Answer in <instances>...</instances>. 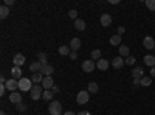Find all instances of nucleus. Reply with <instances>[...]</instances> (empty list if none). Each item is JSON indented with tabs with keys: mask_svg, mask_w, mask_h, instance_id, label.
Masks as SVG:
<instances>
[{
	"mask_svg": "<svg viewBox=\"0 0 155 115\" xmlns=\"http://www.w3.org/2000/svg\"><path fill=\"white\" fill-rule=\"evenodd\" d=\"M44 90H45V89H44L42 86L34 84V86H33V89H31V92H30V95H31V98H33V100H41V98H42V95H44Z\"/></svg>",
	"mask_w": 155,
	"mask_h": 115,
	"instance_id": "nucleus-1",
	"label": "nucleus"
},
{
	"mask_svg": "<svg viewBox=\"0 0 155 115\" xmlns=\"http://www.w3.org/2000/svg\"><path fill=\"white\" fill-rule=\"evenodd\" d=\"M19 89H20L22 92H31V89H33V81L28 79V78L19 79Z\"/></svg>",
	"mask_w": 155,
	"mask_h": 115,
	"instance_id": "nucleus-2",
	"label": "nucleus"
},
{
	"mask_svg": "<svg viewBox=\"0 0 155 115\" xmlns=\"http://www.w3.org/2000/svg\"><path fill=\"white\" fill-rule=\"evenodd\" d=\"M48 112L51 115H61L62 113V104L59 101H51L50 106H48Z\"/></svg>",
	"mask_w": 155,
	"mask_h": 115,
	"instance_id": "nucleus-3",
	"label": "nucleus"
},
{
	"mask_svg": "<svg viewBox=\"0 0 155 115\" xmlns=\"http://www.w3.org/2000/svg\"><path fill=\"white\" fill-rule=\"evenodd\" d=\"M88 100H90V92H88V90H81L79 93L76 95L78 104H87Z\"/></svg>",
	"mask_w": 155,
	"mask_h": 115,
	"instance_id": "nucleus-4",
	"label": "nucleus"
},
{
	"mask_svg": "<svg viewBox=\"0 0 155 115\" xmlns=\"http://www.w3.org/2000/svg\"><path fill=\"white\" fill-rule=\"evenodd\" d=\"M95 67H96V62H95L93 59H87V61L82 62V70H84L85 73H92V72L95 70Z\"/></svg>",
	"mask_w": 155,
	"mask_h": 115,
	"instance_id": "nucleus-5",
	"label": "nucleus"
},
{
	"mask_svg": "<svg viewBox=\"0 0 155 115\" xmlns=\"http://www.w3.org/2000/svg\"><path fill=\"white\" fill-rule=\"evenodd\" d=\"M6 89H8V90L12 93V92H16L17 90V89H19V81L17 79H14V78H9L8 81H6Z\"/></svg>",
	"mask_w": 155,
	"mask_h": 115,
	"instance_id": "nucleus-6",
	"label": "nucleus"
},
{
	"mask_svg": "<svg viewBox=\"0 0 155 115\" xmlns=\"http://www.w3.org/2000/svg\"><path fill=\"white\" fill-rule=\"evenodd\" d=\"M41 86L45 89V90H51V89L54 87V81H53V78H51V76H45Z\"/></svg>",
	"mask_w": 155,
	"mask_h": 115,
	"instance_id": "nucleus-7",
	"label": "nucleus"
},
{
	"mask_svg": "<svg viewBox=\"0 0 155 115\" xmlns=\"http://www.w3.org/2000/svg\"><path fill=\"white\" fill-rule=\"evenodd\" d=\"M143 45L146 47V50H153L155 48V41L152 36H146L143 39Z\"/></svg>",
	"mask_w": 155,
	"mask_h": 115,
	"instance_id": "nucleus-8",
	"label": "nucleus"
},
{
	"mask_svg": "<svg viewBox=\"0 0 155 115\" xmlns=\"http://www.w3.org/2000/svg\"><path fill=\"white\" fill-rule=\"evenodd\" d=\"M12 62H14L16 67H22L23 64H25V56H23L22 53H17V55L14 56V59H12Z\"/></svg>",
	"mask_w": 155,
	"mask_h": 115,
	"instance_id": "nucleus-9",
	"label": "nucleus"
},
{
	"mask_svg": "<svg viewBox=\"0 0 155 115\" xmlns=\"http://www.w3.org/2000/svg\"><path fill=\"white\" fill-rule=\"evenodd\" d=\"M124 64H126V61H124L121 56H116V58H113V59H112V66H113L115 69H121V67L124 66Z\"/></svg>",
	"mask_w": 155,
	"mask_h": 115,
	"instance_id": "nucleus-10",
	"label": "nucleus"
},
{
	"mask_svg": "<svg viewBox=\"0 0 155 115\" xmlns=\"http://www.w3.org/2000/svg\"><path fill=\"white\" fill-rule=\"evenodd\" d=\"M9 101H11V103H14V104H20L22 103V95L19 92H12L9 95Z\"/></svg>",
	"mask_w": 155,
	"mask_h": 115,
	"instance_id": "nucleus-11",
	"label": "nucleus"
},
{
	"mask_svg": "<svg viewBox=\"0 0 155 115\" xmlns=\"http://www.w3.org/2000/svg\"><path fill=\"white\" fill-rule=\"evenodd\" d=\"M96 69H99V70H107V69H109V61L104 59V58H101L99 61H96Z\"/></svg>",
	"mask_w": 155,
	"mask_h": 115,
	"instance_id": "nucleus-12",
	"label": "nucleus"
},
{
	"mask_svg": "<svg viewBox=\"0 0 155 115\" xmlns=\"http://www.w3.org/2000/svg\"><path fill=\"white\" fill-rule=\"evenodd\" d=\"M11 75H12V78L17 79V81H19V79H22V69L14 66V67L11 69Z\"/></svg>",
	"mask_w": 155,
	"mask_h": 115,
	"instance_id": "nucleus-13",
	"label": "nucleus"
},
{
	"mask_svg": "<svg viewBox=\"0 0 155 115\" xmlns=\"http://www.w3.org/2000/svg\"><path fill=\"white\" fill-rule=\"evenodd\" d=\"M132 76H134V78H143V76H144V70H143V67H135L134 70H132Z\"/></svg>",
	"mask_w": 155,
	"mask_h": 115,
	"instance_id": "nucleus-14",
	"label": "nucleus"
},
{
	"mask_svg": "<svg viewBox=\"0 0 155 115\" xmlns=\"http://www.w3.org/2000/svg\"><path fill=\"white\" fill-rule=\"evenodd\" d=\"M99 20H101L102 27H109V25L112 23V16H110V14H102Z\"/></svg>",
	"mask_w": 155,
	"mask_h": 115,
	"instance_id": "nucleus-15",
	"label": "nucleus"
},
{
	"mask_svg": "<svg viewBox=\"0 0 155 115\" xmlns=\"http://www.w3.org/2000/svg\"><path fill=\"white\" fill-rule=\"evenodd\" d=\"M81 47V39L79 37H73L71 42H70V48H71V52H76L78 48Z\"/></svg>",
	"mask_w": 155,
	"mask_h": 115,
	"instance_id": "nucleus-16",
	"label": "nucleus"
},
{
	"mask_svg": "<svg viewBox=\"0 0 155 115\" xmlns=\"http://www.w3.org/2000/svg\"><path fill=\"white\" fill-rule=\"evenodd\" d=\"M42 64L39 62V61H36V62H33L31 66H30V70L33 72V73H41V70H42Z\"/></svg>",
	"mask_w": 155,
	"mask_h": 115,
	"instance_id": "nucleus-17",
	"label": "nucleus"
},
{
	"mask_svg": "<svg viewBox=\"0 0 155 115\" xmlns=\"http://www.w3.org/2000/svg\"><path fill=\"white\" fill-rule=\"evenodd\" d=\"M144 62H146V66L147 67H155V56L153 55H146L144 56Z\"/></svg>",
	"mask_w": 155,
	"mask_h": 115,
	"instance_id": "nucleus-18",
	"label": "nucleus"
},
{
	"mask_svg": "<svg viewBox=\"0 0 155 115\" xmlns=\"http://www.w3.org/2000/svg\"><path fill=\"white\" fill-rule=\"evenodd\" d=\"M53 72H54V69L51 67V66H48V64H47V66H44V67H42V70H41V73H42L44 76H50V75H53Z\"/></svg>",
	"mask_w": 155,
	"mask_h": 115,
	"instance_id": "nucleus-19",
	"label": "nucleus"
},
{
	"mask_svg": "<svg viewBox=\"0 0 155 115\" xmlns=\"http://www.w3.org/2000/svg\"><path fill=\"white\" fill-rule=\"evenodd\" d=\"M74 28H76L78 31H84V30H85V22H84L82 19L74 20Z\"/></svg>",
	"mask_w": 155,
	"mask_h": 115,
	"instance_id": "nucleus-20",
	"label": "nucleus"
},
{
	"mask_svg": "<svg viewBox=\"0 0 155 115\" xmlns=\"http://www.w3.org/2000/svg\"><path fill=\"white\" fill-rule=\"evenodd\" d=\"M44 78H45V76H44L42 73H34V75L31 76V81H33L34 84H39V83H41V84H42V81H44Z\"/></svg>",
	"mask_w": 155,
	"mask_h": 115,
	"instance_id": "nucleus-21",
	"label": "nucleus"
},
{
	"mask_svg": "<svg viewBox=\"0 0 155 115\" xmlns=\"http://www.w3.org/2000/svg\"><path fill=\"white\" fill-rule=\"evenodd\" d=\"M110 45L116 47V45H121V36L120 34H113L110 37Z\"/></svg>",
	"mask_w": 155,
	"mask_h": 115,
	"instance_id": "nucleus-22",
	"label": "nucleus"
},
{
	"mask_svg": "<svg viewBox=\"0 0 155 115\" xmlns=\"http://www.w3.org/2000/svg\"><path fill=\"white\" fill-rule=\"evenodd\" d=\"M70 50H71V48H70L68 45H61V47H59V55H62V56H67V55H68V56H70V53H71Z\"/></svg>",
	"mask_w": 155,
	"mask_h": 115,
	"instance_id": "nucleus-23",
	"label": "nucleus"
},
{
	"mask_svg": "<svg viewBox=\"0 0 155 115\" xmlns=\"http://www.w3.org/2000/svg\"><path fill=\"white\" fill-rule=\"evenodd\" d=\"M118 52H120V56L121 58H129V56H130V55H129V47L127 45H120V50H118Z\"/></svg>",
	"mask_w": 155,
	"mask_h": 115,
	"instance_id": "nucleus-24",
	"label": "nucleus"
},
{
	"mask_svg": "<svg viewBox=\"0 0 155 115\" xmlns=\"http://www.w3.org/2000/svg\"><path fill=\"white\" fill-rule=\"evenodd\" d=\"M8 16H9V8L5 6V5H2V6H0V17H2V19H6Z\"/></svg>",
	"mask_w": 155,
	"mask_h": 115,
	"instance_id": "nucleus-25",
	"label": "nucleus"
},
{
	"mask_svg": "<svg viewBox=\"0 0 155 115\" xmlns=\"http://www.w3.org/2000/svg\"><path fill=\"white\" fill-rule=\"evenodd\" d=\"M150 84H152V78H150V76H143V78H141V84H140V86L147 87V86H150Z\"/></svg>",
	"mask_w": 155,
	"mask_h": 115,
	"instance_id": "nucleus-26",
	"label": "nucleus"
},
{
	"mask_svg": "<svg viewBox=\"0 0 155 115\" xmlns=\"http://www.w3.org/2000/svg\"><path fill=\"white\" fill-rule=\"evenodd\" d=\"M37 58H39V62H41L42 64V66H47V53H44V52H41V53H39L37 55Z\"/></svg>",
	"mask_w": 155,
	"mask_h": 115,
	"instance_id": "nucleus-27",
	"label": "nucleus"
},
{
	"mask_svg": "<svg viewBox=\"0 0 155 115\" xmlns=\"http://www.w3.org/2000/svg\"><path fill=\"white\" fill-rule=\"evenodd\" d=\"M87 87H88L87 90H88L90 93H96V92H98V84H96V83H90Z\"/></svg>",
	"mask_w": 155,
	"mask_h": 115,
	"instance_id": "nucleus-28",
	"label": "nucleus"
},
{
	"mask_svg": "<svg viewBox=\"0 0 155 115\" xmlns=\"http://www.w3.org/2000/svg\"><path fill=\"white\" fill-rule=\"evenodd\" d=\"M146 8L150 11H155V0H146Z\"/></svg>",
	"mask_w": 155,
	"mask_h": 115,
	"instance_id": "nucleus-29",
	"label": "nucleus"
},
{
	"mask_svg": "<svg viewBox=\"0 0 155 115\" xmlns=\"http://www.w3.org/2000/svg\"><path fill=\"white\" fill-rule=\"evenodd\" d=\"M92 59L95 61H99L101 59V50H93V52H92Z\"/></svg>",
	"mask_w": 155,
	"mask_h": 115,
	"instance_id": "nucleus-30",
	"label": "nucleus"
},
{
	"mask_svg": "<svg viewBox=\"0 0 155 115\" xmlns=\"http://www.w3.org/2000/svg\"><path fill=\"white\" fill-rule=\"evenodd\" d=\"M53 92H51V90H44V95H42V98L47 101V100H51V98H53Z\"/></svg>",
	"mask_w": 155,
	"mask_h": 115,
	"instance_id": "nucleus-31",
	"label": "nucleus"
},
{
	"mask_svg": "<svg viewBox=\"0 0 155 115\" xmlns=\"http://www.w3.org/2000/svg\"><path fill=\"white\" fill-rule=\"evenodd\" d=\"M68 17L73 19V20H78V11L76 9H70L68 11Z\"/></svg>",
	"mask_w": 155,
	"mask_h": 115,
	"instance_id": "nucleus-32",
	"label": "nucleus"
},
{
	"mask_svg": "<svg viewBox=\"0 0 155 115\" xmlns=\"http://www.w3.org/2000/svg\"><path fill=\"white\" fill-rule=\"evenodd\" d=\"M135 62H137V59H135L134 56H129V58H126V64H127V66H134Z\"/></svg>",
	"mask_w": 155,
	"mask_h": 115,
	"instance_id": "nucleus-33",
	"label": "nucleus"
},
{
	"mask_svg": "<svg viewBox=\"0 0 155 115\" xmlns=\"http://www.w3.org/2000/svg\"><path fill=\"white\" fill-rule=\"evenodd\" d=\"M16 109H17V112H25L27 110V106H25L23 103H20V104H16Z\"/></svg>",
	"mask_w": 155,
	"mask_h": 115,
	"instance_id": "nucleus-34",
	"label": "nucleus"
},
{
	"mask_svg": "<svg viewBox=\"0 0 155 115\" xmlns=\"http://www.w3.org/2000/svg\"><path fill=\"white\" fill-rule=\"evenodd\" d=\"M5 92H6V86H2V84H0V96H3Z\"/></svg>",
	"mask_w": 155,
	"mask_h": 115,
	"instance_id": "nucleus-35",
	"label": "nucleus"
},
{
	"mask_svg": "<svg viewBox=\"0 0 155 115\" xmlns=\"http://www.w3.org/2000/svg\"><path fill=\"white\" fill-rule=\"evenodd\" d=\"M14 3H16L14 0H5V3H3V5H5V6H12Z\"/></svg>",
	"mask_w": 155,
	"mask_h": 115,
	"instance_id": "nucleus-36",
	"label": "nucleus"
},
{
	"mask_svg": "<svg viewBox=\"0 0 155 115\" xmlns=\"http://www.w3.org/2000/svg\"><path fill=\"white\" fill-rule=\"evenodd\" d=\"M124 31H126V28H124V27H120V28H118V33H116V34L123 36V34H124Z\"/></svg>",
	"mask_w": 155,
	"mask_h": 115,
	"instance_id": "nucleus-37",
	"label": "nucleus"
},
{
	"mask_svg": "<svg viewBox=\"0 0 155 115\" xmlns=\"http://www.w3.org/2000/svg\"><path fill=\"white\" fill-rule=\"evenodd\" d=\"M141 84V79L140 78H134V86H140Z\"/></svg>",
	"mask_w": 155,
	"mask_h": 115,
	"instance_id": "nucleus-38",
	"label": "nucleus"
},
{
	"mask_svg": "<svg viewBox=\"0 0 155 115\" xmlns=\"http://www.w3.org/2000/svg\"><path fill=\"white\" fill-rule=\"evenodd\" d=\"M70 58H71V59H78V53H76V52H71V53H70Z\"/></svg>",
	"mask_w": 155,
	"mask_h": 115,
	"instance_id": "nucleus-39",
	"label": "nucleus"
},
{
	"mask_svg": "<svg viewBox=\"0 0 155 115\" xmlns=\"http://www.w3.org/2000/svg\"><path fill=\"white\" fill-rule=\"evenodd\" d=\"M51 92H53V93H59V87H53V89H51Z\"/></svg>",
	"mask_w": 155,
	"mask_h": 115,
	"instance_id": "nucleus-40",
	"label": "nucleus"
},
{
	"mask_svg": "<svg viewBox=\"0 0 155 115\" xmlns=\"http://www.w3.org/2000/svg\"><path fill=\"white\" fill-rule=\"evenodd\" d=\"M150 75H152L153 78H155V67H152V69H150Z\"/></svg>",
	"mask_w": 155,
	"mask_h": 115,
	"instance_id": "nucleus-41",
	"label": "nucleus"
},
{
	"mask_svg": "<svg viewBox=\"0 0 155 115\" xmlns=\"http://www.w3.org/2000/svg\"><path fill=\"white\" fill-rule=\"evenodd\" d=\"M78 115H90V112H87V110H84V112H79Z\"/></svg>",
	"mask_w": 155,
	"mask_h": 115,
	"instance_id": "nucleus-42",
	"label": "nucleus"
},
{
	"mask_svg": "<svg viewBox=\"0 0 155 115\" xmlns=\"http://www.w3.org/2000/svg\"><path fill=\"white\" fill-rule=\"evenodd\" d=\"M64 115H76V113H74V112H71V110H68V112H65Z\"/></svg>",
	"mask_w": 155,
	"mask_h": 115,
	"instance_id": "nucleus-43",
	"label": "nucleus"
},
{
	"mask_svg": "<svg viewBox=\"0 0 155 115\" xmlns=\"http://www.w3.org/2000/svg\"><path fill=\"white\" fill-rule=\"evenodd\" d=\"M0 115H6V112H3V110H2V112H0Z\"/></svg>",
	"mask_w": 155,
	"mask_h": 115,
	"instance_id": "nucleus-44",
	"label": "nucleus"
},
{
	"mask_svg": "<svg viewBox=\"0 0 155 115\" xmlns=\"http://www.w3.org/2000/svg\"><path fill=\"white\" fill-rule=\"evenodd\" d=\"M153 52H155V48H153Z\"/></svg>",
	"mask_w": 155,
	"mask_h": 115,
	"instance_id": "nucleus-45",
	"label": "nucleus"
}]
</instances>
